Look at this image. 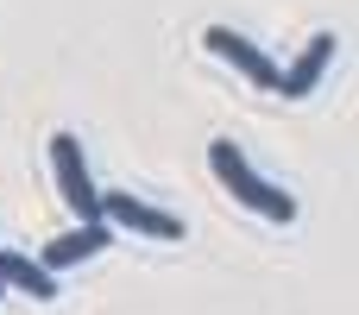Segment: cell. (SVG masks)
Instances as JSON below:
<instances>
[{
	"mask_svg": "<svg viewBox=\"0 0 359 315\" xmlns=\"http://www.w3.org/2000/svg\"><path fill=\"white\" fill-rule=\"evenodd\" d=\"M208 170H215V177H221V189H227L233 202H246L259 221H278V227H290V221H297V196H290L284 183L259 177L233 139H215V145H208Z\"/></svg>",
	"mask_w": 359,
	"mask_h": 315,
	"instance_id": "6da1fadb",
	"label": "cell"
},
{
	"mask_svg": "<svg viewBox=\"0 0 359 315\" xmlns=\"http://www.w3.org/2000/svg\"><path fill=\"white\" fill-rule=\"evenodd\" d=\"M50 170H57V196L76 221H101V189L88 177V158H82V139L76 133H57L50 139Z\"/></svg>",
	"mask_w": 359,
	"mask_h": 315,
	"instance_id": "7a4b0ae2",
	"label": "cell"
},
{
	"mask_svg": "<svg viewBox=\"0 0 359 315\" xmlns=\"http://www.w3.org/2000/svg\"><path fill=\"white\" fill-rule=\"evenodd\" d=\"M101 221L107 227H126V234H145V240H164V246H177L189 227H183V215H170V208H158V202H139L133 189H107L101 196Z\"/></svg>",
	"mask_w": 359,
	"mask_h": 315,
	"instance_id": "3957f363",
	"label": "cell"
},
{
	"mask_svg": "<svg viewBox=\"0 0 359 315\" xmlns=\"http://www.w3.org/2000/svg\"><path fill=\"white\" fill-rule=\"evenodd\" d=\"M202 44H208V57H221L227 69H240L252 88H271V95H278V63H271L252 38H240L233 25H208V32H202Z\"/></svg>",
	"mask_w": 359,
	"mask_h": 315,
	"instance_id": "277c9868",
	"label": "cell"
},
{
	"mask_svg": "<svg viewBox=\"0 0 359 315\" xmlns=\"http://www.w3.org/2000/svg\"><path fill=\"white\" fill-rule=\"evenodd\" d=\"M114 246V227L107 221H76L69 234H57V240H44V253H38V265L44 272H76V265H88V259H101Z\"/></svg>",
	"mask_w": 359,
	"mask_h": 315,
	"instance_id": "5b68a950",
	"label": "cell"
},
{
	"mask_svg": "<svg viewBox=\"0 0 359 315\" xmlns=\"http://www.w3.org/2000/svg\"><path fill=\"white\" fill-rule=\"evenodd\" d=\"M334 51H341V38H334V32H316V38L290 57V69H278V95H290V101L316 95V88H322V76L334 69Z\"/></svg>",
	"mask_w": 359,
	"mask_h": 315,
	"instance_id": "8992f818",
	"label": "cell"
},
{
	"mask_svg": "<svg viewBox=\"0 0 359 315\" xmlns=\"http://www.w3.org/2000/svg\"><path fill=\"white\" fill-rule=\"evenodd\" d=\"M0 284L19 290V297H32V303H50L57 297V272H44L32 253H13V246H0Z\"/></svg>",
	"mask_w": 359,
	"mask_h": 315,
	"instance_id": "52a82bcc",
	"label": "cell"
},
{
	"mask_svg": "<svg viewBox=\"0 0 359 315\" xmlns=\"http://www.w3.org/2000/svg\"><path fill=\"white\" fill-rule=\"evenodd\" d=\"M0 297H6V284H0Z\"/></svg>",
	"mask_w": 359,
	"mask_h": 315,
	"instance_id": "ba28073f",
	"label": "cell"
}]
</instances>
